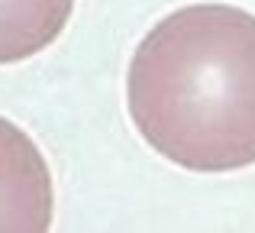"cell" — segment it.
Here are the masks:
<instances>
[{
	"label": "cell",
	"mask_w": 255,
	"mask_h": 233,
	"mask_svg": "<svg viewBox=\"0 0 255 233\" xmlns=\"http://www.w3.org/2000/svg\"><path fill=\"white\" fill-rule=\"evenodd\" d=\"M55 217L52 169L13 120L0 117V233H49Z\"/></svg>",
	"instance_id": "7a4b0ae2"
},
{
	"label": "cell",
	"mask_w": 255,
	"mask_h": 233,
	"mask_svg": "<svg viewBox=\"0 0 255 233\" xmlns=\"http://www.w3.org/2000/svg\"><path fill=\"white\" fill-rule=\"evenodd\" d=\"M75 0H0V65L45 52L65 32Z\"/></svg>",
	"instance_id": "3957f363"
},
{
	"label": "cell",
	"mask_w": 255,
	"mask_h": 233,
	"mask_svg": "<svg viewBox=\"0 0 255 233\" xmlns=\"http://www.w3.org/2000/svg\"><path fill=\"white\" fill-rule=\"evenodd\" d=\"M126 107L139 136L187 172L255 165V13L191 3L132 52Z\"/></svg>",
	"instance_id": "6da1fadb"
}]
</instances>
